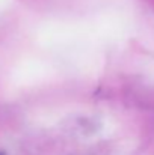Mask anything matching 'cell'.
<instances>
[{
    "label": "cell",
    "instance_id": "6da1fadb",
    "mask_svg": "<svg viewBox=\"0 0 154 155\" xmlns=\"http://www.w3.org/2000/svg\"><path fill=\"white\" fill-rule=\"evenodd\" d=\"M0 155H5V154H3V152H0Z\"/></svg>",
    "mask_w": 154,
    "mask_h": 155
}]
</instances>
